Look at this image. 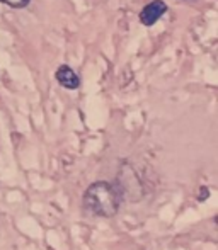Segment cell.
<instances>
[{"label": "cell", "instance_id": "cell-1", "mask_svg": "<svg viewBox=\"0 0 218 250\" xmlns=\"http://www.w3.org/2000/svg\"><path fill=\"white\" fill-rule=\"evenodd\" d=\"M123 201L121 188L111 184V182H94L87 188L84 194V206L96 216L111 218L118 213Z\"/></svg>", "mask_w": 218, "mask_h": 250}, {"label": "cell", "instance_id": "cell-2", "mask_svg": "<svg viewBox=\"0 0 218 250\" xmlns=\"http://www.w3.org/2000/svg\"><path fill=\"white\" fill-rule=\"evenodd\" d=\"M167 12V3L162 0H152L150 3H147L140 12V22L143 26H153L164 14Z\"/></svg>", "mask_w": 218, "mask_h": 250}, {"label": "cell", "instance_id": "cell-3", "mask_svg": "<svg viewBox=\"0 0 218 250\" xmlns=\"http://www.w3.org/2000/svg\"><path fill=\"white\" fill-rule=\"evenodd\" d=\"M56 80H58L60 85L65 87V89H68V90H75L80 87L79 75H77L68 65L58 66V70H56Z\"/></svg>", "mask_w": 218, "mask_h": 250}, {"label": "cell", "instance_id": "cell-4", "mask_svg": "<svg viewBox=\"0 0 218 250\" xmlns=\"http://www.w3.org/2000/svg\"><path fill=\"white\" fill-rule=\"evenodd\" d=\"M0 2L9 7H14V9H24V7L29 5L31 0H0Z\"/></svg>", "mask_w": 218, "mask_h": 250}]
</instances>
